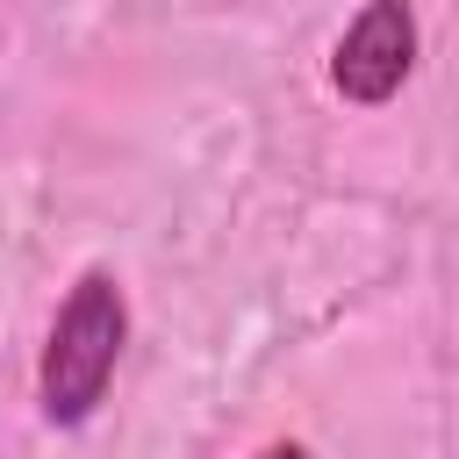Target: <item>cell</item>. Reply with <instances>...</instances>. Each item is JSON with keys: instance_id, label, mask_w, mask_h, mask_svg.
I'll use <instances>...</instances> for the list:
<instances>
[{"instance_id": "obj_3", "label": "cell", "mask_w": 459, "mask_h": 459, "mask_svg": "<svg viewBox=\"0 0 459 459\" xmlns=\"http://www.w3.org/2000/svg\"><path fill=\"white\" fill-rule=\"evenodd\" d=\"M258 459H308V452H301V445H294V437H287V445H265V452H258Z\"/></svg>"}, {"instance_id": "obj_2", "label": "cell", "mask_w": 459, "mask_h": 459, "mask_svg": "<svg viewBox=\"0 0 459 459\" xmlns=\"http://www.w3.org/2000/svg\"><path fill=\"white\" fill-rule=\"evenodd\" d=\"M409 72H416V7L409 0H366L330 50V86L359 108H380L402 93Z\"/></svg>"}, {"instance_id": "obj_1", "label": "cell", "mask_w": 459, "mask_h": 459, "mask_svg": "<svg viewBox=\"0 0 459 459\" xmlns=\"http://www.w3.org/2000/svg\"><path fill=\"white\" fill-rule=\"evenodd\" d=\"M122 344H129V294L108 265H86L65 287L50 337H43V359H36L43 423H57V430L93 423V409L108 402V380L122 366Z\"/></svg>"}]
</instances>
